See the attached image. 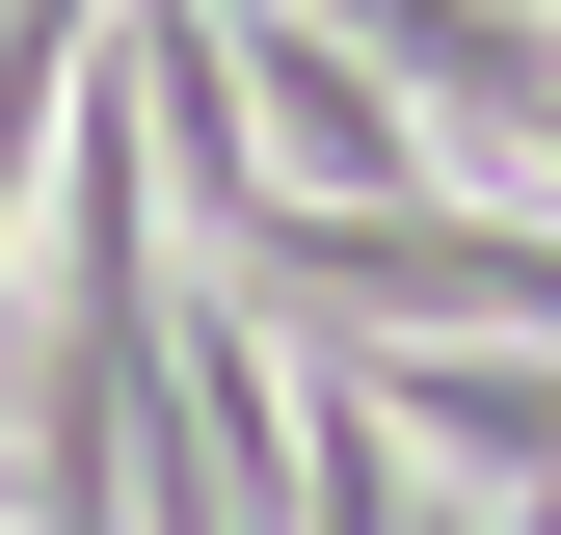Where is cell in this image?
Returning <instances> with one entry per match:
<instances>
[{"label": "cell", "mask_w": 561, "mask_h": 535, "mask_svg": "<svg viewBox=\"0 0 561 535\" xmlns=\"http://www.w3.org/2000/svg\"><path fill=\"white\" fill-rule=\"evenodd\" d=\"M215 241H241V295H321V321H535L561 295V241H535V187H215Z\"/></svg>", "instance_id": "obj_1"}, {"label": "cell", "mask_w": 561, "mask_h": 535, "mask_svg": "<svg viewBox=\"0 0 561 535\" xmlns=\"http://www.w3.org/2000/svg\"><path fill=\"white\" fill-rule=\"evenodd\" d=\"M347 401H375L428 482H481V509H535V455H561V401H535V349L481 321V349H401V321H347Z\"/></svg>", "instance_id": "obj_3"}, {"label": "cell", "mask_w": 561, "mask_h": 535, "mask_svg": "<svg viewBox=\"0 0 561 535\" xmlns=\"http://www.w3.org/2000/svg\"><path fill=\"white\" fill-rule=\"evenodd\" d=\"M295 27H347V54H375V81L455 134V187H535V107H561L535 0H295Z\"/></svg>", "instance_id": "obj_2"}]
</instances>
